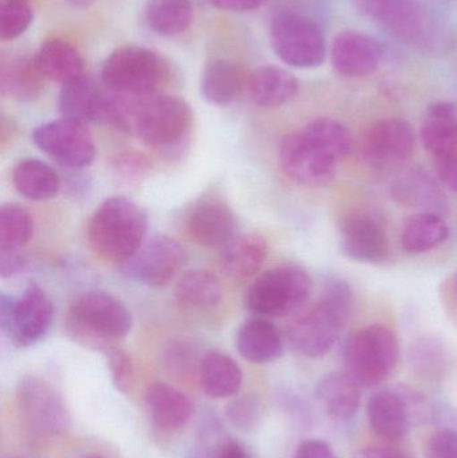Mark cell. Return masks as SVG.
<instances>
[{
    "label": "cell",
    "instance_id": "obj_39",
    "mask_svg": "<svg viewBox=\"0 0 457 458\" xmlns=\"http://www.w3.org/2000/svg\"><path fill=\"white\" fill-rule=\"evenodd\" d=\"M107 360L115 387L121 392H129L134 381V369L131 358L120 350H112L107 355Z\"/></svg>",
    "mask_w": 457,
    "mask_h": 458
},
{
    "label": "cell",
    "instance_id": "obj_41",
    "mask_svg": "<svg viewBox=\"0 0 457 458\" xmlns=\"http://www.w3.org/2000/svg\"><path fill=\"white\" fill-rule=\"evenodd\" d=\"M195 350L185 344H174L166 352V368L177 376H188L196 362Z\"/></svg>",
    "mask_w": 457,
    "mask_h": 458
},
{
    "label": "cell",
    "instance_id": "obj_36",
    "mask_svg": "<svg viewBox=\"0 0 457 458\" xmlns=\"http://www.w3.org/2000/svg\"><path fill=\"white\" fill-rule=\"evenodd\" d=\"M32 23V10L26 0H2L0 4V39L3 42L21 37Z\"/></svg>",
    "mask_w": 457,
    "mask_h": 458
},
{
    "label": "cell",
    "instance_id": "obj_11",
    "mask_svg": "<svg viewBox=\"0 0 457 458\" xmlns=\"http://www.w3.org/2000/svg\"><path fill=\"white\" fill-rule=\"evenodd\" d=\"M32 140L43 153L66 168H85L96 157V145L88 126L72 118L42 123L35 129Z\"/></svg>",
    "mask_w": 457,
    "mask_h": 458
},
{
    "label": "cell",
    "instance_id": "obj_51",
    "mask_svg": "<svg viewBox=\"0 0 457 458\" xmlns=\"http://www.w3.org/2000/svg\"><path fill=\"white\" fill-rule=\"evenodd\" d=\"M455 291H456V295H457V275H456V279H455Z\"/></svg>",
    "mask_w": 457,
    "mask_h": 458
},
{
    "label": "cell",
    "instance_id": "obj_14",
    "mask_svg": "<svg viewBox=\"0 0 457 458\" xmlns=\"http://www.w3.org/2000/svg\"><path fill=\"white\" fill-rule=\"evenodd\" d=\"M184 261V248L172 237L158 234L142 242L137 252L125 261V272L148 287H163L176 276Z\"/></svg>",
    "mask_w": 457,
    "mask_h": 458
},
{
    "label": "cell",
    "instance_id": "obj_49",
    "mask_svg": "<svg viewBox=\"0 0 457 458\" xmlns=\"http://www.w3.org/2000/svg\"><path fill=\"white\" fill-rule=\"evenodd\" d=\"M67 4L72 5V8L77 10H85V8L90 7L96 0H66Z\"/></svg>",
    "mask_w": 457,
    "mask_h": 458
},
{
    "label": "cell",
    "instance_id": "obj_19",
    "mask_svg": "<svg viewBox=\"0 0 457 458\" xmlns=\"http://www.w3.org/2000/svg\"><path fill=\"white\" fill-rule=\"evenodd\" d=\"M235 215L222 201H201L188 217L190 237L204 247H224L235 237Z\"/></svg>",
    "mask_w": 457,
    "mask_h": 458
},
{
    "label": "cell",
    "instance_id": "obj_10",
    "mask_svg": "<svg viewBox=\"0 0 457 458\" xmlns=\"http://www.w3.org/2000/svg\"><path fill=\"white\" fill-rule=\"evenodd\" d=\"M70 322L77 335L104 342L125 336L131 328V315L115 296L89 291L72 303Z\"/></svg>",
    "mask_w": 457,
    "mask_h": 458
},
{
    "label": "cell",
    "instance_id": "obj_12",
    "mask_svg": "<svg viewBox=\"0 0 457 458\" xmlns=\"http://www.w3.org/2000/svg\"><path fill=\"white\" fill-rule=\"evenodd\" d=\"M284 174L308 187H324L334 179L337 161L302 131L284 137L279 149Z\"/></svg>",
    "mask_w": 457,
    "mask_h": 458
},
{
    "label": "cell",
    "instance_id": "obj_16",
    "mask_svg": "<svg viewBox=\"0 0 457 458\" xmlns=\"http://www.w3.org/2000/svg\"><path fill=\"white\" fill-rule=\"evenodd\" d=\"M341 248L348 258L380 264L389 258L391 244L385 228L368 212H354L341 223Z\"/></svg>",
    "mask_w": 457,
    "mask_h": 458
},
{
    "label": "cell",
    "instance_id": "obj_44",
    "mask_svg": "<svg viewBox=\"0 0 457 458\" xmlns=\"http://www.w3.org/2000/svg\"><path fill=\"white\" fill-rule=\"evenodd\" d=\"M27 259L21 250L0 252V274L3 277H13L26 269Z\"/></svg>",
    "mask_w": 457,
    "mask_h": 458
},
{
    "label": "cell",
    "instance_id": "obj_9",
    "mask_svg": "<svg viewBox=\"0 0 457 458\" xmlns=\"http://www.w3.org/2000/svg\"><path fill=\"white\" fill-rule=\"evenodd\" d=\"M54 307L47 293L30 284L19 298L3 293L0 298V327L19 346H31L47 334Z\"/></svg>",
    "mask_w": 457,
    "mask_h": 458
},
{
    "label": "cell",
    "instance_id": "obj_28",
    "mask_svg": "<svg viewBox=\"0 0 457 458\" xmlns=\"http://www.w3.org/2000/svg\"><path fill=\"white\" fill-rule=\"evenodd\" d=\"M35 58L46 81L63 86L85 75L80 51L72 43L59 38L45 40L35 54Z\"/></svg>",
    "mask_w": 457,
    "mask_h": 458
},
{
    "label": "cell",
    "instance_id": "obj_46",
    "mask_svg": "<svg viewBox=\"0 0 457 458\" xmlns=\"http://www.w3.org/2000/svg\"><path fill=\"white\" fill-rule=\"evenodd\" d=\"M215 7L231 13H250L262 7L267 0H209Z\"/></svg>",
    "mask_w": 457,
    "mask_h": 458
},
{
    "label": "cell",
    "instance_id": "obj_30",
    "mask_svg": "<svg viewBox=\"0 0 457 458\" xmlns=\"http://www.w3.org/2000/svg\"><path fill=\"white\" fill-rule=\"evenodd\" d=\"M223 287L219 277L209 271H192L176 287V301L188 312H207L219 306Z\"/></svg>",
    "mask_w": 457,
    "mask_h": 458
},
{
    "label": "cell",
    "instance_id": "obj_5",
    "mask_svg": "<svg viewBox=\"0 0 457 458\" xmlns=\"http://www.w3.org/2000/svg\"><path fill=\"white\" fill-rule=\"evenodd\" d=\"M360 13L400 42L423 50L442 43L440 24L418 0H353Z\"/></svg>",
    "mask_w": 457,
    "mask_h": 458
},
{
    "label": "cell",
    "instance_id": "obj_21",
    "mask_svg": "<svg viewBox=\"0 0 457 458\" xmlns=\"http://www.w3.org/2000/svg\"><path fill=\"white\" fill-rule=\"evenodd\" d=\"M46 78L35 55L13 54L0 61V93L15 101L30 102L43 93Z\"/></svg>",
    "mask_w": 457,
    "mask_h": 458
},
{
    "label": "cell",
    "instance_id": "obj_23",
    "mask_svg": "<svg viewBox=\"0 0 457 458\" xmlns=\"http://www.w3.org/2000/svg\"><path fill=\"white\" fill-rule=\"evenodd\" d=\"M361 385L348 373H329L317 385V400L334 421H349L361 403Z\"/></svg>",
    "mask_w": 457,
    "mask_h": 458
},
{
    "label": "cell",
    "instance_id": "obj_2",
    "mask_svg": "<svg viewBox=\"0 0 457 458\" xmlns=\"http://www.w3.org/2000/svg\"><path fill=\"white\" fill-rule=\"evenodd\" d=\"M169 62L150 48L125 45L115 48L101 70L110 91L129 97L155 96L171 80Z\"/></svg>",
    "mask_w": 457,
    "mask_h": 458
},
{
    "label": "cell",
    "instance_id": "obj_31",
    "mask_svg": "<svg viewBox=\"0 0 457 458\" xmlns=\"http://www.w3.org/2000/svg\"><path fill=\"white\" fill-rule=\"evenodd\" d=\"M13 182L23 198L32 201L48 200L59 191V177L47 164L34 158L21 161L13 168Z\"/></svg>",
    "mask_w": 457,
    "mask_h": 458
},
{
    "label": "cell",
    "instance_id": "obj_22",
    "mask_svg": "<svg viewBox=\"0 0 457 458\" xmlns=\"http://www.w3.org/2000/svg\"><path fill=\"white\" fill-rule=\"evenodd\" d=\"M150 420L157 429L176 432L192 419V401L185 393L168 384H155L145 395Z\"/></svg>",
    "mask_w": 457,
    "mask_h": 458
},
{
    "label": "cell",
    "instance_id": "obj_32",
    "mask_svg": "<svg viewBox=\"0 0 457 458\" xmlns=\"http://www.w3.org/2000/svg\"><path fill=\"white\" fill-rule=\"evenodd\" d=\"M450 229L439 215L421 212L405 222L402 232V245L407 252L424 253L447 240Z\"/></svg>",
    "mask_w": 457,
    "mask_h": 458
},
{
    "label": "cell",
    "instance_id": "obj_25",
    "mask_svg": "<svg viewBox=\"0 0 457 458\" xmlns=\"http://www.w3.org/2000/svg\"><path fill=\"white\" fill-rule=\"evenodd\" d=\"M236 347L244 360L252 363H268L284 352V339L267 318L247 320L236 335Z\"/></svg>",
    "mask_w": 457,
    "mask_h": 458
},
{
    "label": "cell",
    "instance_id": "obj_6",
    "mask_svg": "<svg viewBox=\"0 0 457 458\" xmlns=\"http://www.w3.org/2000/svg\"><path fill=\"white\" fill-rule=\"evenodd\" d=\"M313 280L300 267H278L260 275L246 293L244 303L260 318H281L306 303Z\"/></svg>",
    "mask_w": 457,
    "mask_h": 458
},
{
    "label": "cell",
    "instance_id": "obj_26",
    "mask_svg": "<svg viewBox=\"0 0 457 458\" xmlns=\"http://www.w3.org/2000/svg\"><path fill=\"white\" fill-rule=\"evenodd\" d=\"M421 141L435 158L457 152V110L450 102H436L427 109L420 129Z\"/></svg>",
    "mask_w": 457,
    "mask_h": 458
},
{
    "label": "cell",
    "instance_id": "obj_18",
    "mask_svg": "<svg viewBox=\"0 0 457 458\" xmlns=\"http://www.w3.org/2000/svg\"><path fill=\"white\" fill-rule=\"evenodd\" d=\"M415 150V131L402 118H384L370 129L365 140V155L377 165H399Z\"/></svg>",
    "mask_w": 457,
    "mask_h": 458
},
{
    "label": "cell",
    "instance_id": "obj_15",
    "mask_svg": "<svg viewBox=\"0 0 457 458\" xmlns=\"http://www.w3.org/2000/svg\"><path fill=\"white\" fill-rule=\"evenodd\" d=\"M345 323L343 318L318 301L313 309L292 320L287 336L300 354L321 358L334 346Z\"/></svg>",
    "mask_w": 457,
    "mask_h": 458
},
{
    "label": "cell",
    "instance_id": "obj_45",
    "mask_svg": "<svg viewBox=\"0 0 457 458\" xmlns=\"http://www.w3.org/2000/svg\"><path fill=\"white\" fill-rule=\"evenodd\" d=\"M353 458H413L405 452L391 445L361 446L354 452Z\"/></svg>",
    "mask_w": 457,
    "mask_h": 458
},
{
    "label": "cell",
    "instance_id": "obj_35",
    "mask_svg": "<svg viewBox=\"0 0 457 458\" xmlns=\"http://www.w3.org/2000/svg\"><path fill=\"white\" fill-rule=\"evenodd\" d=\"M34 234V220L19 206L0 209V252L21 250Z\"/></svg>",
    "mask_w": 457,
    "mask_h": 458
},
{
    "label": "cell",
    "instance_id": "obj_3",
    "mask_svg": "<svg viewBox=\"0 0 457 458\" xmlns=\"http://www.w3.org/2000/svg\"><path fill=\"white\" fill-rule=\"evenodd\" d=\"M400 357L396 333L384 325H370L351 334L343 350L346 373L361 386L370 387L385 381Z\"/></svg>",
    "mask_w": 457,
    "mask_h": 458
},
{
    "label": "cell",
    "instance_id": "obj_8",
    "mask_svg": "<svg viewBox=\"0 0 457 458\" xmlns=\"http://www.w3.org/2000/svg\"><path fill=\"white\" fill-rule=\"evenodd\" d=\"M19 413L30 432L39 437L63 435L70 413L61 393L39 377H24L16 387Z\"/></svg>",
    "mask_w": 457,
    "mask_h": 458
},
{
    "label": "cell",
    "instance_id": "obj_48",
    "mask_svg": "<svg viewBox=\"0 0 457 458\" xmlns=\"http://www.w3.org/2000/svg\"><path fill=\"white\" fill-rule=\"evenodd\" d=\"M217 449H212V445L203 443L195 451L190 452L187 458H215Z\"/></svg>",
    "mask_w": 457,
    "mask_h": 458
},
{
    "label": "cell",
    "instance_id": "obj_1",
    "mask_svg": "<svg viewBox=\"0 0 457 458\" xmlns=\"http://www.w3.org/2000/svg\"><path fill=\"white\" fill-rule=\"evenodd\" d=\"M147 229V215L136 203L125 198H110L89 222V242L106 260L128 261L144 242Z\"/></svg>",
    "mask_w": 457,
    "mask_h": 458
},
{
    "label": "cell",
    "instance_id": "obj_42",
    "mask_svg": "<svg viewBox=\"0 0 457 458\" xmlns=\"http://www.w3.org/2000/svg\"><path fill=\"white\" fill-rule=\"evenodd\" d=\"M436 172L443 184L457 193V152L437 157Z\"/></svg>",
    "mask_w": 457,
    "mask_h": 458
},
{
    "label": "cell",
    "instance_id": "obj_33",
    "mask_svg": "<svg viewBox=\"0 0 457 458\" xmlns=\"http://www.w3.org/2000/svg\"><path fill=\"white\" fill-rule=\"evenodd\" d=\"M193 8L190 0H149L147 5L148 26L161 37H176L190 29Z\"/></svg>",
    "mask_w": 457,
    "mask_h": 458
},
{
    "label": "cell",
    "instance_id": "obj_50",
    "mask_svg": "<svg viewBox=\"0 0 457 458\" xmlns=\"http://www.w3.org/2000/svg\"><path fill=\"white\" fill-rule=\"evenodd\" d=\"M80 458H107V457L102 456V454H86V456L80 457Z\"/></svg>",
    "mask_w": 457,
    "mask_h": 458
},
{
    "label": "cell",
    "instance_id": "obj_27",
    "mask_svg": "<svg viewBox=\"0 0 457 458\" xmlns=\"http://www.w3.org/2000/svg\"><path fill=\"white\" fill-rule=\"evenodd\" d=\"M268 247L265 237L258 233L233 237L223 247L222 268L233 280H247L254 276L267 258Z\"/></svg>",
    "mask_w": 457,
    "mask_h": 458
},
{
    "label": "cell",
    "instance_id": "obj_24",
    "mask_svg": "<svg viewBox=\"0 0 457 458\" xmlns=\"http://www.w3.org/2000/svg\"><path fill=\"white\" fill-rule=\"evenodd\" d=\"M297 78L276 66H262L250 72L247 93L255 105L266 109L284 106L298 93Z\"/></svg>",
    "mask_w": 457,
    "mask_h": 458
},
{
    "label": "cell",
    "instance_id": "obj_20",
    "mask_svg": "<svg viewBox=\"0 0 457 458\" xmlns=\"http://www.w3.org/2000/svg\"><path fill=\"white\" fill-rule=\"evenodd\" d=\"M250 72L233 61L212 59L201 72V94L207 101L227 106L247 93Z\"/></svg>",
    "mask_w": 457,
    "mask_h": 458
},
{
    "label": "cell",
    "instance_id": "obj_47",
    "mask_svg": "<svg viewBox=\"0 0 457 458\" xmlns=\"http://www.w3.org/2000/svg\"><path fill=\"white\" fill-rule=\"evenodd\" d=\"M215 458H251V456L243 445L236 441L228 440L217 448Z\"/></svg>",
    "mask_w": 457,
    "mask_h": 458
},
{
    "label": "cell",
    "instance_id": "obj_38",
    "mask_svg": "<svg viewBox=\"0 0 457 458\" xmlns=\"http://www.w3.org/2000/svg\"><path fill=\"white\" fill-rule=\"evenodd\" d=\"M225 413L233 427L241 430H250L258 424L260 403L252 395H243L228 403Z\"/></svg>",
    "mask_w": 457,
    "mask_h": 458
},
{
    "label": "cell",
    "instance_id": "obj_37",
    "mask_svg": "<svg viewBox=\"0 0 457 458\" xmlns=\"http://www.w3.org/2000/svg\"><path fill=\"white\" fill-rule=\"evenodd\" d=\"M319 301L338 317L343 318L345 322L351 319L354 307V293L351 285L343 280L337 279L327 283Z\"/></svg>",
    "mask_w": 457,
    "mask_h": 458
},
{
    "label": "cell",
    "instance_id": "obj_4",
    "mask_svg": "<svg viewBox=\"0 0 457 458\" xmlns=\"http://www.w3.org/2000/svg\"><path fill=\"white\" fill-rule=\"evenodd\" d=\"M192 120V109L180 97H136L131 129L145 144L157 149H171L190 133Z\"/></svg>",
    "mask_w": 457,
    "mask_h": 458
},
{
    "label": "cell",
    "instance_id": "obj_43",
    "mask_svg": "<svg viewBox=\"0 0 457 458\" xmlns=\"http://www.w3.org/2000/svg\"><path fill=\"white\" fill-rule=\"evenodd\" d=\"M294 458H340L334 449L322 440H306L298 445Z\"/></svg>",
    "mask_w": 457,
    "mask_h": 458
},
{
    "label": "cell",
    "instance_id": "obj_17",
    "mask_svg": "<svg viewBox=\"0 0 457 458\" xmlns=\"http://www.w3.org/2000/svg\"><path fill=\"white\" fill-rule=\"evenodd\" d=\"M383 46L377 39L357 31L337 35L332 45V64L345 78H365L376 72L383 59Z\"/></svg>",
    "mask_w": 457,
    "mask_h": 458
},
{
    "label": "cell",
    "instance_id": "obj_40",
    "mask_svg": "<svg viewBox=\"0 0 457 458\" xmlns=\"http://www.w3.org/2000/svg\"><path fill=\"white\" fill-rule=\"evenodd\" d=\"M426 458H457V432L440 429L427 441Z\"/></svg>",
    "mask_w": 457,
    "mask_h": 458
},
{
    "label": "cell",
    "instance_id": "obj_7",
    "mask_svg": "<svg viewBox=\"0 0 457 458\" xmlns=\"http://www.w3.org/2000/svg\"><path fill=\"white\" fill-rule=\"evenodd\" d=\"M271 45L276 55L292 67L313 69L326 59V39L321 27L300 13H279L271 24Z\"/></svg>",
    "mask_w": 457,
    "mask_h": 458
},
{
    "label": "cell",
    "instance_id": "obj_34",
    "mask_svg": "<svg viewBox=\"0 0 457 458\" xmlns=\"http://www.w3.org/2000/svg\"><path fill=\"white\" fill-rule=\"evenodd\" d=\"M319 147L324 148L337 163L351 153V136L345 125L333 118H318L302 129Z\"/></svg>",
    "mask_w": 457,
    "mask_h": 458
},
{
    "label": "cell",
    "instance_id": "obj_29",
    "mask_svg": "<svg viewBox=\"0 0 457 458\" xmlns=\"http://www.w3.org/2000/svg\"><path fill=\"white\" fill-rule=\"evenodd\" d=\"M200 386L212 398L236 395L243 384V373L238 363L219 352H209L201 358L199 368Z\"/></svg>",
    "mask_w": 457,
    "mask_h": 458
},
{
    "label": "cell",
    "instance_id": "obj_13",
    "mask_svg": "<svg viewBox=\"0 0 457 458\" xmlns=\"http://www.w3.org/2000/svg\"><path fill=\"white\" fill-rule=\"evenodd\" d=\"M419 395L407 387L385 389L373 394L367 414L370 429L377 437L394 443L407 437L415 420L419 419Z\"/></svg>",
    "mask_w": 457,
    "mask_h": 458
}]
</instances>
